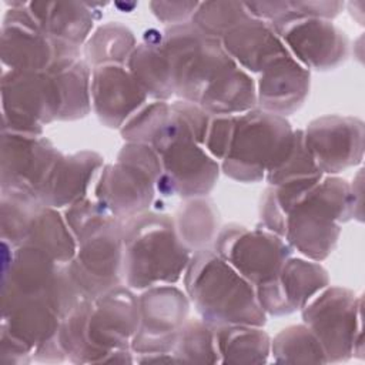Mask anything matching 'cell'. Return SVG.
<instances>
[{
  "label": "cell",
  "instance_id": "7402d4cb",
  "mask_svg": "<svg viewBox=\"0 0 365 365\" xmlns=\"http://www.w3.org/2000/svg\"><path fill=\"white\" fill-rule=\"evenodd\" d=\"M1 244V295H47L60 264L33 245L13 248L4 241Z\"/></svg>",
  "mask_w": 365,
  "mask_h": 365
},
{
  "label": "cell",
  "instance_id": "4fadbf2b",
  "mask_svg": "<svg viewBox=\"0 0 365 365\" xmlns=\"http://www.w3.org/2000/svg\"><path fill=\"white\" fill-rule=\"evenodd\" d=\"M305 144L324 175H336L364 160L365 125L352 115L328 114L312 120L304 130Z\"/></svg>",
  "mask_w": 365,
  "mask_h": 365
},
{
  "label": "cell",
  "instance_id": "d590c367",
  "mask_svg": "<svg viewBox=\"0 0 365 365\" xmlns=\"http://www.w3.org/2000/svg\"><path fill=\"white\" fill-rule=\"evenodd\" d=\"M250 19L252 16L242 1H200L191 23L205 34L221 40L228 31Z\"/></svg>",
  "mask_w": 365,
  "mask_h": 365
},
{
  "label": "cell",
  "instance_id": "d6986e66",
  "mask_svg": "<svg viewBox=\"0 0 365 365\" xmlns=\"http://www.w3.org/2000/svg\"><path fill=\"white\" fill-rule=\"evenodd\" d=\"M255 84L257 107L288 117L304 106L309 94L311 71L287 54L268 64L259 73Z\"/></svg>",
  "mask_w": 365,
  "mask_h": 365
},
{
  "label": "cell",
  "instance_id": "8d00e7d4",
  "mask_svg": "<svg viewBox=\"0 0 365 365\" xmlns=\"http://www.w3.org/2000/svg\"><path fill=\"white\" fill-rule=\"evenodd\" d=\"M324 174L315 164L304 138V130H294V141L287 155L265 174L268 185H279L287 181L322 177Z\"/></svg>",
  "mask_w": 365,
  "mask_h": 365
},
{
  "label": "cell",
  "instance_id": "52a82bcc",
  "mask_svg": "<svg viewBox=\"0 0 365 365\" xmlns=\"http://www.w3.org/2000/svg\"><path fill=\"white\" fill-rule=\"evenodd\" d=\"M0 91L1 131L40 135L46 124L57 121V94L47 71L4 70Z\"/></svg>",
  "mask_w": 365,
  "mask_h": 365
},
{
  "label": "cell",
  "instance_id": "1f68e13d",
  "mask_svg": "<svg viewBox=\"0 0 365 365\" xmlns=\"http://www.w3.org/2000/svg\"><path fill=\"white\" fill-rule=\"evenodd\" d=\"M247 10L254 19L268 23L271 27L297 19H335L345 7L344 1H248Z\"/></svg>",
  "mask_w": 365,
  "mask_h": 365
},
{
  "label": "cell",
  "instance_id": "83f0119b",
  "mask_svg": "<svg viewBox=\"0 0 365 365\" xmlns=\"http://www.w3.org/2000/svg\"><path fill=\"white\" fill-rule=\"evenodd\" d=\"M220 364H265L271 356V336L257 325L212 327Z\"/></svg>",
  "mask_w": 365,
  "mask_h": 365
},
{
  "label": "cell",
  "instance_id": "484cf974",
  "mask_svg": "<svg viewBox=\"0 0 365 365\" xmlns=\"http://www.w3.org/2000/svg\"><path fill=\"white\" fill-rule=\"evenodd\" d=\"M125 67L148 98L168 101L174 97L171 70L163 50V33L154 29L145 31Z\"/></svg>",
  "mask_w": 365,
  "mask_h": 365
},
{
  "label": "cell",
  "instance_id": "8fae6325",
  "mask_svg": "<svg viewBox=\"0 0 365 365\" xmlns=\"http://www.w3.org/2000/svg\"><path fill=\"white\" fill-rule=\"evenodd\" d=\"M60 155L44 134L1 131L0 191L27 194L38 200V191Z\"/></svg>",
  "mask_w": 365,
  "mask_h": 365
},
{
  "label": "cell",
  "instance_id": "603a6c76",
  "mask_svg": "<svg viewBox=\"0 0 365 365\" xmlns=\"http://www.w3.org/2000/svg\"><path fill=\"white\" fill-rule=\"evenodd\" d=\"M107 3L29 1V10L40 30L53 40L81 48L94 29L97 7Z\"/></svg>",
  "mask_w": 365,
  "mask_h": 365
},
{
  "label": "cell",
  "instance_id": "4dcf8cb0",
  "mask_svg": "<svg viewBox=\"0 0 365 365\" xmlns=\"http://www.w3.org/2000/svg\"><path fill=\"white\" fill-rule=\"evenodd\" d=\"M133 30L120 21L98 26L83 46V57L91 68L104 64L125 66L137 47Z\"/></svg>",
  "mask_w": 365,
  "mask_h": 365
},
{
  "label": "cell",
  "instance_id": "836d02e7",
  "mask_svg": "<svg viewBox=\"0 0 365 365\" xmlns=\"http://www.w3.org/2000/svg\"><path fill=\"white\" fill-rule=\"evenodd\" d=\"M1 192L0 200V228L1 241L13 248L26 242L31 220L41 202L27 194Z\"/></svg>",
  "mask_w": 365,
  "mask_h": 365
},
{
  "label": "cell",
  "instance_id": "60d3db41",
  "mask_svg": "<svg viewBox=\"0 0 365 365\" xmlns=\"http://www.w3.org/2000/svg\"><path fill=\"white\" fill-rule=\"evenodd\" d=\"M200 1H150L154 17L168 26H177L191 21Z\"/></svg>",
  "mask_w": 365,
  "mask_h": 365
},
{
  "label": "cell",
  "instance_id": "277c9868",
  "mask_svg": "<svg viewBox=\"0 0 365 365\" xmlns=\"http://www.w3.org/2000/svg\"><path fill=\"white\" fill-rule=\"evenodd\" d=\"M294 128L285 117L261 108L237 115L230 150L220 167L231 180L259 182L289 151Z\"/></svg>",
  "mask_w": 365,
  "mask_h": 365
},
{
  "label": "cell",
  "instance_id": "f35d334b",
  "mask_svg": "<svg viewBox=\"0 0 365 365\" xmlns=\"http://www.w3.org/2000/svg\"><path fill=\"white\" fill-rule=\"evenodd\" d=\"M63 215L77 242L91 234L94 230L104 225L111 218H115L94 197H86L68 205L64 208Z\"/></svg>",
  "mask_w": 365,
  "mask_h": 365
},
{
  "label": "cell",
  "instance_id": "d4e9b609",
  "mask_svg": "<svg viewBox=\"0 0 365 365\" xmlns=\"http://www.w3.org/2000/svg\"><path fill=\"white\" fill-rule=\"evenodd\" d=\"M53 80L57 121H77L91 111V67L83 56L56 58L46 70Z\"/></svg>",
  "mask_w": 365,
  "mask_h": 365
},
{
  "label": "cell",
  "instance_id": "ab89813d",
  "mask_svg": "<svg viewBox=\"0 0 365 365\" xmlns=\"http://www.w3.org/2000/svg\"><path fill=\"white\" fill-rule=\"evenodd\" d=\"M235 121L237 115L211 117L202 145L205 151L217 161H222L230 150L235 130Z\"/></svg>",
  "mask_w": 365,
  "mask_h": 365
},
{
  "label": "cell",
  "instance_id": "7bdbcfd3",
  "mask_svg": "<svg viewBox=\"0 0 365 365\" xmlns=\"http://www.w3.org/2000/svg\"><path fill=\"white\" fill-rule=\"evenodd\" d=\"M362 168L358 170L356 175L352 178V182H349L351 187V195L354 200V207L356 212V221L362 222Z\"/></svg>",
  "mask_w": 365,
  "mask_h": 365
},
{
  "label": "cell",
  "instance_id": "30bf717a",
  "mask_svg": "<svg viewBox=\"0 0 365 365\" xmlns=\"http://www.w3.org/2000/svg\"><path fill=\"white\" fill-rule=\"evenodd\" d=\"M190 299L174 284L145 288L138 295V328L130 348L135 355L168 354L188 321Z\"/></svg>",
  "mask_w": 365,
  "mask_h": 365
},
{
  "label": "cell",
  "instance_id": "b9f144b4",
  "mask_svg": "<svg viewBox=\"0 0 365 365\" xmlns=\"http://www.w3.org/2000/svg\"><path fill=\"white\" fill-rule=\"evenodd\" d=\"M0 361L4 365L29 364L33 361V349L6 329H0Z\"/></svg>",
  "mask_w": 365,
  "mask_h": 365
},
{
  "label": "cell",
  "instance_id": "cb8c5ba5",
  "mask_svg": "<svg viewBox=\"0 0 365 365\" xmlns=\"http://www.w3.org/2000/svg\"><path fill=\"white\" fill-rule=\"evenodd\" d=\"M222 47L238 67L259 74L274 60L289 54L274 29L258 19H250L221 38Z\"/></svg>",
  "mask_w": 365,
  "mask_h": 365
},
{
  "label": "cell",
  "instance_id": "ba28073f",
  "mask_svg": "<svg viewBox=\"0 0 365 365\" xmlns=\"http://www.w3.org/2000/svg\"><path fill=\"white\" fill-rule=\"evenodd\" d=\"M212 250L254 287L274 278L292 254L282 237L235 222L220 228Z\"/></svg>",
  "mask_w": 365,
  "mask_h": 365
},
{
  "label": "cell",
  "instance_id": "5bb4252c",
  "mask_svg": "<svg viewBox=\"0 0 365 365\" xmlns=\"http://www.w3.org/2000/svg\"><path fill=\"white\" fill-rule=\"evenodd\" d=\"M0 57L6 70L46 71L57 57L56 40L46 36L34 21L29 1H4Z\"/></svg>",
  "mask_w": 365,
  "mask_h": 365
},
{
  "label": "cell",
  "instance_id": "7c38bea8",
  "mask_svg": "<svg viewBox=\"0 0 365 365\" xmlns=\"http://www.w3.org/2000/svg\"><path fill=\"white\" fill-rule=\"evenodd\" d=\"M137 328L138 297L127 285H118L91 299L86 335L96 364H104L108 352L114 349H128Z\"/></svg>",
  "mask_w": 365,
  "mask_h": 365
},
{
  "label": "cell",
  "instance_id": "4316f807",
  "mask_svg": "<svg viewBox=\"0 0 365 365\" xmlns=\"http://www.w3.org/2000/svg\"><path fill=\"white\" fill-rule=\"evenodd\" d=\"M198 104L211 117L244 114L257 108L255 80L234 64L210 81Z\"/></svg>",
  "mask_w": 365,
  "mask_h": 365
},
{
  "label": "cell",
  "instance_id": "3957f363",
  "mask_svg": "<svg viewBox=\"0 0 365 365\" xmlns=\"http://www.w3.org/2000/svg\"><path fill=\"white\" fill-rule=\"evenodd\" d=\"M356 220L349 182L324 175L289 210L284 240L304 258L321 262L336 247L341 225Z\"/></svg>",
  "mask_w": 365,
  "mask_h": 365
},
{
  "label": "cell",
  "instance_id": "2e32d148",
  "mask_svg": "<svg viewBox=\"0 0 365 365\" xmlns=\"http://www.w3.org/2000/svg\"><path fill=\"white\" fill-rule=\"evenodd\" d=\"M328 285V271L319 262L288 257L274 278L255 287V294L267 317H282L301 311Z\"/></svg>",
  "mask_w": 365,
  "mask_h": 365
},
{
  "label": "cell",
  "instance_id": "5b68a950",
  "mask_svg": "<svg viewBox=\"0 0 365 365\" xmlns=\"http://www.w3.org/2000/svg\"><path fill=\"white\" fill-rule=\"evenodd\" d=\"M163 50L171 70L174 97L197 104L210 81L237 64L220 38L205 34L191 21L168 26L163 31Z\"/></svg>",
  "mask_w": 365,
  "mask_h": 365
},
{
  "label": "cell",
  "instance_id": "e0dca14e",
  "mask_svg": "<svg viewBox=\"0 0 365 365\" xmlns=\"http://www.w3.org/2000/svg\"><path fill=\"white\" fill-rule=\"evenodd\" d=\"M155 180L137 165L115 161L104 164L93 197L117 220L127 221L148 211L155 200Z\"/></svg>",
  "mask_w": 365,
  "mask_h": 365
},
{
  "label": "cell",
  "instance_id": "9a60e30c",
  "mask_svg": "<svg viewBox=\"0 0 365 365\" xmlns=\"http://www.w3.org/2000/svg\"><path fill=\"white\" fill-rule=\"evenodd\" d=\"M272 29L288 53L309 71L335 70L348 58L349 41L332 20L297 19Z\"/></svg>",
  "mask_w": 365,
  "mask_h": 365
},
{
  "label": "cell",
  "instance_id": "e575fe53",
  "mask_svg": "<svg viewBox=\"0 0 365 365\" xmlns=\"http://www.w3.org/2000/svg\"><path fill=\"white\" fill-rule=\"evenodd\" d=\"M177 362L220 364L214 328L201 319H188L171 351Z\"/></svg>",
  "mask_w": 365,
  "mask_h": 365
},
{
  "label": "cell",
  "instance_id": "7a4b0ae2",
  "mask_svg": "<svg viewBox=\"0 0 365 365\" xmlns=\"http://www.w3.org/2000/svg\"><path fill=\"white\" fill-rule=\"evenodd\" d=\"M191 255L168 214L148 210L123 221L124 284L133 291L177 284Z\"/></svg>",
  "mask_w": 365,
  "mask_h": 365
},
{
  "label": "cell",
  "instance_id": "d6a6232c",
  "mask_svg": "<svg viewBox=\"0 0 365 365\" xmlns=\"http://www.w3.org/2000/svg\"><path fill=\"white\" fill-rule=\"evenodd\" d=\"M271 356L278 364H328L319 339L304 322L271 338Z\"/></svg>",
  "mask_w": 365,
  "mask_h": 365
},
{
  "label": "cell",
  "instance_id": "6da1fadb",
  "mask_svg": "<svg viewBox=\"0 0 365 365\" xmlns=\"http://www.w3.org/2000/svg\"><path fill=\"white\" fill-rule=\"evenodd\" d=\"M184 291L200 319L211 327H264L267 322L255 287L214 250L192 252L184 272Z\"/></svg>",
  "mask_w": 365,
  "mask_h": 365
},
{
  "label": "cell",
  "instance_id": "44dd1931",
  "mask_svg": "<svg viewBox=\"0 0 365 365\" xmlns=\"http://www.w3.org/2000/svg\"><path fill=\"white\" fill-rule=\"evenodd\" d=\"M61 318L46 294L1 295V325L33 351L58 334Z\"/></svg>",
  "mask_w": 365,
  "mask_h": 365
},
{
  "label": "cell",
  "instance_id": "8992f818",
  "mask_svg": "<svg viewBox=\"0 0 365 365\" xmlns=\"http://www.w3.org/2000/svg\"><path fill=\"white\" fill-rule=\"evenodd\" d=\"M301 317L319 339L328 364L364 358L362 297L352 289L325 287L304 305Z\"/></svg>",
  "mask_w": 365,
  "mask_h": 365
},
{
  "label": "cell",
  "instance_id": "ffe728a7",
  "mask_svg": "<svg viewBox=\"0 0 365 365\" xmlns=\"http://www.w3.org/2000/svg\"><path fill=\"white\" fill-rule=\"evenodd\" d=\"M103 165V155L91 150L61 154L38 191V201L60 210L88 197Z\"/></svg>",
  "mask_w": 365,
  "mask_h": 365
},
{
  "label": "cell",
  "instance_id": "f1b7e54d",
  "mask_svg": "<svg viewBox=\"0 0 365 365\" xmlns=\"http://www.w3.org/2000/svg\"><path fill=\"white\" fill-rule=\"evenodd\" d=\"M24 244L40 248L58 264L70 262L77 252L76 237L68 228L63 212L43 204L31 220Z\"/></svg>",
  "mask_w": 365,
  "mask_h": 365
},
{
  "label": "cell",
  "instance_id": "74e56055",
  "mask_svg": "<svg viewBox=\"0 0 365 365\" xmlns=\"http://www.w3.org/2000/svg\"><path fill=\"white\" fill-rule=\"evenodd\" d=\"M168 101H148L140 107L118 130L125 143L153 144L170 118Z\"/></svg>",
  "mask_w": 365,
  "mask_h": 365
},
{
  "label": "cell",
  "instance_id": "ac0fdd59",
  "mask_svg": "<svg viewBox=\"0 0 365 365\" xmlns=\"http://www.w3.org/2000/svg\"><path fill=\"white\" fill-rule=\"evenodd\" d=\"M148 97L121 64L91 68V110L101 124L120 130Z\"/></svg>",
  "mask_w": 365,
  "mask_h": 365
},
{
  "label": "cell",
  "instance_id": "9c48e42d",
  "mask_svg": "<svg viewBox=\"0 0 365 365\" xmlns=\"http://www.w3.org/2000/svg\"><path fill=\"white\" fill-rule=\"evenodd\" d=\"M68 271L87 299L123 285V221L111 218L77 242Z\"/></svg>",
  "mask_w": 365,
  "mask_h": 365
},
{
  "label": "cell",
  "instance_id": "f546056e",
  "mask_svg": "<svg viewBox=\"0 0 365 365\" xmlns=\"http://www.w3.org/2000/svg\"><path fill=\"white\" fill-rule=\"evenodd\" d=\"M174 224L184 245L195 252L214 242L220 231L218 210L207 197L190 198L178 208Z\"/></svg>",
  "mask_w": 365,
  "mask_h": 365
}]
</instances>
